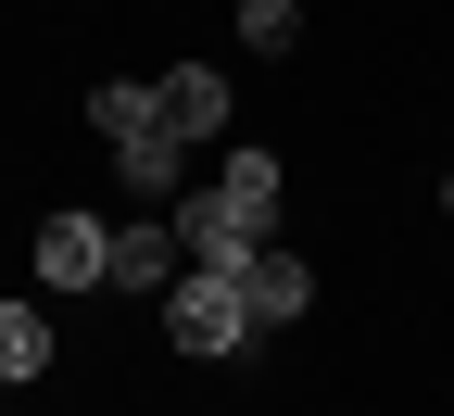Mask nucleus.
<instances>
[{"label":"nucleus","instance_id":"nucleus-1","mask_svg":"<svg viewBox=\"0 0 454 416\" xmlns=\"http://www.w3.org/2000/svg\"><path fill=\"white\" fill-rule=\"evenodd\" d=\"M164 328H177V353H240L265 316H253L240 265H177V278H164Z\"/></svg>","mask_w":454,"mask_h":416},{"label":"nucleus","instance_id":"nucleus-2","mask_svg":"<svg viewBox=\"0 0 454 416\" xmlns=\"http://www.w3.org/2000/svg\"><path fill=\"white\" fill-rule=\"evenodd\" d=\"M164 215H177V253H190V265H240V253L265 240V227H253L240 202H227V190H177Z\"/></svg>","mask_w":454,"mask_h":416},{"label":"nucleus","instance_id":"nucleus-3","mask_svg":"<svg viewBox=\"0 0 454 416\" xmlns=\"http://www.w3.org/2000/svg\"><path fill=\"white\" fill-rule=\"evenodd\" d=\"M38 278H51V290H101V278H114V227H101V215H51V227H38Z\"/></svg>","mask_w":454,"mask_h":416},{"label":"nucleus","instance_id":"nucleus-4","mask_svg":"<svg viewBox=\"0 0 454 416\" xmlns=\"http://www.w3.org/2000/svg\"><path fill=\"white\" fill-rule=\"evenodd\" d=\"M240 290H253V316H265V328H291V316L316 303V265H303V253H278V240H253V253H240Z\"/></svg>","mask_w":454,"mask_h":416},{"label":"nucleus","instance_id":"nucleus-5","mask_svg":"<svg viewBox=\"0 0 454 416\" xmlns=\"http://www.w3.org/2000/svg\"><path fill=\"white\" fill-rule=\"evenodd\" d=\"M152 101H164V127H177V139H227V76H215V64L152 76Z\"/></svg>","mask_w":454,"mask_h":416},{"label":"nucleus","instance_id":"nucleus-6","mask_svg":"<svg viewBox=\"0 0 454 416\" xmlns=\"http://www.w3.org/2000/svg\"><path fill=\"white\" fill-rule=\"evenodd\" d=\"M89 127H101V152H127V139H152V127H164V101H152V76H101V89H89Z\"/></svg>","mask_w":454,"mask_h":416},{"label":"nucleus","instance_id":"nucleus-7","mask_svg":"<svg viewBox=\"0 0 454 416\" xmlns=\"http://www.w3.org/2000/svg\"><path fill=\"white\" fill-rule=\"evenodd\" d=\"M190 253H177V227H114V278L101 290H164Z\"/></svg>","mask_w":454,"mask_h":416},{"label":"nucleus","instance_id":"nucleus-8","mask_svg":"<svg viewBox=\"0 0 454 416\" xmlns=\"http://www.w3.org/2000/svg\"><path fill=\"white\" fill-rule=\"evenodd\" d=\"M177 152H190L177 127H152V139H127V152H114V177H127L139 202H177Z\"/></svg>","mask_w":454,"mask_h":416},{"label":"nucleus","instance_id":"nucleus-9","mask_svg":"<svg viewBox=\"0 0 454 416\" xmlns=\"http://www.w3.org/2000/svg\"><path fill=\"white\" fill-rule=\"evenodd\" d=\"M38 366H51V316L38 303H0V391H26Z\"/></svg>","mask_w":454,"mask_h":416},{"label":"nucleus","instance_id":"nucleus-10","mask_svg":"<svg viewBox=\"0 0 454 416\" xmlns=\"http://www.w3.org/2000/svg\"><path fill=\"white\" fill-rule=\"evenodd\" d=\"M215 190H227V202H240L265 240H278V152H227V177H215Z\"/></svg>","mask_w":454,"mask_h":416},{"label":"nucleus","instance_id":"nucleus-11","mask_svg":"<svg viewBox=\"0 0 454 416\" xmlns=\"http://www.w3.org/2000/svg\"><path fill=\"white\" fill-rule=\"evenodd\" d=\"M240 38H253V51H291V38H303V0H240Z\"/></svg>","mask_w":454,"mask_h":416},{"label":"nucleus","instance_id":"nucleus-12","mask_svg":"<svg viewBox=\"0 0 454 416\" xmlns=\"http://www.w3.org/2000/svg\"><path fill=\"white\" fill-rule=\"evenodd\" d=\"M442 215H454V177H442Z\"/></svg>","mask_w":454,"mask_h":416}]
</instances>
